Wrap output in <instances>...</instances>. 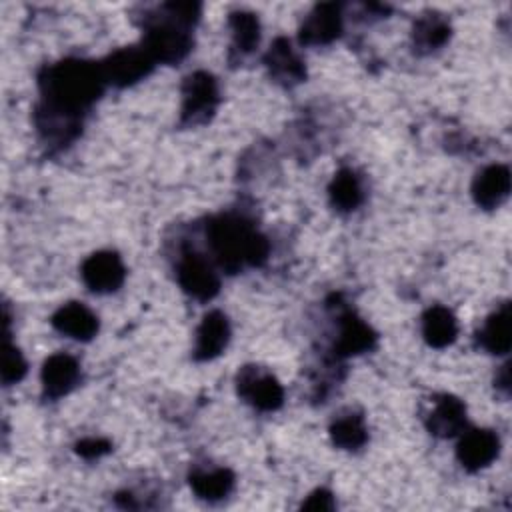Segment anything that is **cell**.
Returning a JSON list of instances; mask_svg holds the SVG:
<instances>
[{
    "mask_svg": "<svg viewBox=\"0 0 512 512\" xmlns=\"http://www.w3.org/2000/svg\"><path fill=\"white\" fill-rule=\"evenodd\" d=\"M330 202L342 212H350L362 202V186L358 176L350 168H342L334 174L330 182Z\"/></svg>",
    "mask_w": 512,
    "mask_h": 512,
    "instance_id": "cell-22",
    "label": "cell"
},
{
    "mask_svg": "<svg viewBox=\"0 0 512 512\" xmlns=\"http://www.w3.org/2000/svg\"><path fill=\"white\" fill-rule=\"evenodd\" d=\"M110 442L104 440V438H82L78 444H76V452L82 456V458H100L104 456L106 452H110Z\"/></svg>",
    "mask_w": 512,
    "mask_h": 512,
    "instance_id": "cell-26",
    "label": "cell"
},
{
    "mask_svg": "<svg viewBox=\"0 0 512 512\" xmlns=\"http://www.w3.org/2000/svg\"><path fill=\"white\" fill-rule=\"evenodd\" d=\"M336 502L332 498V494L328 490H314L304 502H302V508L304 510H334Z\"/></svg>",
    "mask_w": 512,
    "mask_h": 512,
    "instance_id": "cell-27",
    "label": "cell"
},
{
    "mask_svg": "<svg viewBox=\"0 0 512 512\" xmlns=\"http://www.w3.org/2000/svg\"><path fill=\"white\" fill-rule=\"evenodd\" d=\"M232 30V46L234 50L246 54L258 46L260 40V24L252 12H232L228 18Z\"/></svg>",
    "mask_w": 512,
    "mask_h": 512,
    "instance_id": "cell-23",
    "label": "cell"
},
{
    "mask_svg": "<svg viewBox=\"0 0 512 512\" xmlns=\"http://www.w3.org/2000/svg\"><path fill=\"white\" fill-rule=\"evenodd\" d=\"M480 344L492 354H506L512 344V328H510V306L502 304L496 312L488 316L480 334Z\"/></svg>",
    "mask_w": 512,
    "mask_h": 512,
    "instance_id": "cell-19",
    "label": "cell"
},
{
    "mask_svg": "<svg viewBox=\"0 0 512 512\" xmlns=\"http://www.w3.org/2000/svg\"><path fill=\"white\" fill-rule=\"evenodd\" d=\"M500 450V440L492 430H470L466 434H462L458 446H456V456L460 460V464L470 470L476 472L484 466H488Z\"/></svg>",
    "mask_w": 512,
    "mask_h": 512,
    "instance_id": "cell-10",
    "label": "cell"
},
{
    "mask_svg": "<svg viewBox=\"0 0 512 512\" xmlns=\"http://www.w3.org/2000/svg\"><path fill=\"white\" fill-rule=\"evenodd\" d=\"M42 106L68 118L80 116L100 94L106 84L100 64L86 60H64L46 66L38 78Z\"/></svg>",
    "mask_w": 512,
    "mask_h": 512,
    "instance_id": "cell-1",
    "label": "cell"
},
{
    "mask_svg": "<svg viewBox=\"0 0 512 512\" xmlns=\"http://www.w3.org/2000/svg\"><path fill=\"white\" fill-rule=\"evenodd\" d=\"M450 36V24L442 14L426 12L422 14L412 28V40L418 52H432L440 48Z\"/></svg>",
    "mask_w": 512,
    "mask_h": 512,
    "instance_id": "cell-20",
    "label": "cell"
},
{
    "mask_svg": "<svg viewBox=\"0 0 512 512\" xmlns=\"http://www.w3.org/2000/svg\"><path fill=\"white\" fill-rule=\"evenodd\" d=\"M428 430L438 438H452L466 426V406L452 394H442L426 420Z\"/></svg>",
    "mask_w": 512,
    "mask_h": 512,
    "instance_id": "cell-15",
    "label": "cell"
},
{
    "mask_svg": "<svg viewBox=\"0 0 512 512\" xmlns=\"http://www.w3.org/2000/svg\"><path fill=\"white\" fill-rule=\"evenodd\" d=\"M458 322L444 306H432L422 316V336L434 348H444L456 340Z\"/></svg>",
    "mask_w": 512,
    "mask_h": 512,
    "instance_id": "cell-18",
    "label": "cell"
},
{
    "mask_svg": "<svg viewBox=\"0 0 512 512\" xmlns=\"http://www.w3.org/2000/svg\"><path fill=\"white\" fill-rule=\"evenodd\" d=\"M178 282L196 300H210L218 294L220 280L212 266L196 252H184L178 262Z\"/></svg>",
    "mask_w": 512,
    "mask_h": 512,
    "instance_id": "cell-8",
    "label": "cell"
},
{
    "mask_svg": "<svg viewBox=\"0 0 512 512\" xmlns=\"http://www.w3.org/2000/svg\"><path fill=\"white\" fill-rule=\"evenodd\" d=\"M238 394L258 410H276L284 400V390L276 376L260 366H242L236 376Z\"/></svg>",
    "mask_w": 512,
    "mask_h": 512,
    "instance_id": "cell-5",
    "label": "cell"
},
{
    "mask_svg": "<svg viewBox=\"0 0 512 512\" xmlns=\"http://www.w3.org/2000/svg\"><path fill=\"white\" fill-rule=\"evenodd\" d=\"M162 16H154L144 30L142 46L154 62H180L192 48L190 26L200 16L196 2H168L160 8Z\"/></svg>",
    "mask_w": 512,
    "mask_h": 512,
    "instance_id": "cell-3",
    "label": "cell"
},
{
    "mask_svg": "<svg viewBox=\"0 0 512 512\" xmlns=\"http://www.w3.org/2000/svg\"><path fill=\"white\" fill-rule=\"evenodd\" d=\"M376 344V332L356 314L346 312L340 318V334L336 340V354L354 356L370 350Z\"/></svg>",
    "mask_w": 512,
    "mask_h": 512,
    "instance_id": "cell-17",
    "label": "cell"
},
{
    "mask_svg": "<svg viewBox=\"0 0 512 512\" xmlns=\"http://www.w3.org/2000/svg\"><path fill=\"white\" fill-rule=\"evenodd\" d=\"M80 380V366L70 354H52L42 366V386L48 398L66 396Z\"/></svg>",
    "mask_w": 512,
    "mask_h": 512,
    "instance_id": "cell-12",
    "label": "cell"
},
{
    "mask_svg": "<svg viewBox=\"0 0 512 512\" xmlns=\"http://www.w3.org/2000/svg\"><path fill=\"white\" fill-rule=\"evenodd\" d=\"M100 68L106 82L124 88L150 74V70L154 68V60L144 46H128L112 52L100 64Z\"/></svg>",
    "mask_w": 512,
    "mask_h": 512,
    "instance_id": "cell-6",
    "label": "cell"
},
{
    "mask_svg": "<svg viewBox=\"0 0 512 512\" xmlns=\"http://www.w3.org/2000/svg\"><path fill=\"white\" fill-rule=\"evenodd\" d=\"M218 84L208 72H192L182 84L180 120L186 126H198L210 120L218 106Z\"/></svg>",
    "mask_w": 512,
    "mask_h": 512,
    "instance_id": "cell-4",
    "label": "cell"
},
{
    "mask_svg": "<svg viewBox=\"0 0 512 512\" xmlns=\"http://www.w3.org/2000/svg\"><path fill=\"white\" fill-rule=\"evenodd\" d=\"M228 338H230L228 318L220 310L208 312L196 330L194 358L196 360L216 358L226 348Z\"/></svg>",
    "mask_w": 512,
    "mask_h": 512,
    "instance_id": "cell-14",
    "label": "cell"
},
{
    "mask_svg": "<svg viewBox=\"0 0 512 512\" xmlns=\"http://www.w3.org/2000/svg\"><path fill=\"white\" fill-rule=\"evenodd\" d=\"M496 386L502 390H508V366H502V376L496 378Z\"/></svg>",
    "mask_w": 512,
    "mask_h": 512,
    "instance_id": "cell-28",
    "label": "cell"
},
{
    "mask_svg": "<svg viewBox=\"0 0 512 512\" xmlns=\"http://www.w3.org/2000/svg\"><path fill=\"white\" fill-rule=\"evenodd\" d=\"M190 486L200 498L214 502L230 494L234 486V474L228 468L196 470L190 474Z\"/></svg>",
    "mask_w": 512,
    "mask_h": 512,
    "instance_id": "cell-21",
    "label": "cell"
},
{
    "mask_svg": "<svg viewBox=\"0 0 512 512\" xmlns=\"http://www.w3.org/2000/svg\"><path fill=\"white\" fill-rule=\"evenodd\" d=\"M26 374V360L22 356V352L12 346L8 340H4L2 346V382L6 386L16 384L24 378Z\"/></svg>",
    "mask_w": 512,
    "mask_h": 512,
    "instance_id": "cell-25",
    "label": "cell"
},
{
    "mask_svg": "<svg viewBox=\"0 0 512 512\" xmlns=\"http://www.w3.org/2000/svg\"><path fill=\"white\" fill-rule=\"evenodd\" d=\"M52 326L74 340H90L98 332V318L84 304L68 302L54 312Z\"/></svg>",
    "mask_w": 512,
    "mask_h": 512,
    "instance_id": "cell-16",
    "label": "cell"
},
{
    "mask_svg": "<svg viewBox=\"0 0 512 512\" xmlns=\"http://www.w3.org/2000/svg\"><path fill=\"white\" fill-rule=\"evenodd\" d=\"M342 32L340 6L334 2L316 4L312 12L304 18L298 38L306 46H322L334 42Z\"/></svg>",
    "mask_w": 512,
    "mask_h": 512,
    "instance_id": "cell-9",
    "label": "cell"
},
{
    "mask_svg": "<svg viewBox=\"0 0 512 512\" xmlns=\"http://www.w3.org/2000/svg\"><path fill=\"white\" fill-rule=\"evenodd\" d=\"M210 248L222 270L234 274L244 264L260 266L266 262L268 240L242 216L222 214L208 226Z\"/></svg>",
    "mask_w": 512,
    "mask_h": 512,
    "instance_id": "cell-2",
    "label": "cell"
},
{
    "mask_svg": "<svg viewBox=\"0 0 512 512\" xmlns=\"http://www.w3.org/2000/svg\"><path fill=\"white\" fill-rule=\"evenodd\" d=\"M510 194V170L504 164H492L480 170L472 182V196L478 206L498 208Z\"/></svg>",
    "mask_w": 512,
    "mask_h": 512,
    "instance_id": "cell-11",
    "label": "cell"
},
{
    "mask_svg": "<svg viewBox=\"0 0 512 512\" xmlns=\"http://www.w3.org/2000/svg\"><path fill=\"white\" fill-rule=\"evenodd\" d=\"M84 284L98 294L114 292L122 286L126 278V268L116 252L100 250L90 254L80 268Z\"/></svg>",
    "mask_w": 512,
    "mask_h": 512,
    "instance_id": "cell-7",
    "label": "cell"
},
{
    "mask_svg": "<svg viewBox=\"0 0 512 512\" xmlns=\"http://www.w3.org/2000/svg\"><path fill=\"white\" fill-rule=\"evenodd\" d=\"M264 64L276 82L292 86L306 78V68L300 56L292 50L286 38H276L264 56Z\"/></svg>",
    "mask_w": 512,
    "mask_h": 512,
    "instance_id": "cell-13",
    "label": "cell"
},
{
    "mask_svg": "<svg viewBox=\"0 0 512 512\" xmlns=\"http://www.w3.org/2000/svg\"><path fill=\"white\" fill-rule=\"evenodd\" d=\"M330 436H332V442L336 446H340L344 450H356L366 442L368 432H366V426H364L360 416L346 414V416H340L332 424Z\"/></svg>",
    "mask_w": 512,
    "mask_h": 512,
    "instance_id": "cell-24",
    "label": "cell"
}]
</instances>
